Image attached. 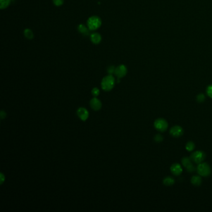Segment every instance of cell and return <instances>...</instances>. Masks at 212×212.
<instances>
[{"instance_id": "cell-1", "label": "cell", "mask_w": 212, "mask_h": 212, "mask_svg": "<svg viewBox=\"0 0 212 212\" xmlns=\"http://www.w3.org/2000/svg\"><path fill=\"white\" fill-rule=\"evenodd\" d=\"M115 79L112 75H108L105 77L102 81V88L103 90L108 92L111 90L114 87Z\"/></svg>"}, {"instance_id": "cell-2", "label": "cell", "mask_w": 212, "mask_h": 212, "mask_svg": "<svg viewBox=\"0 0 212 212\" xmlns=\"http://www.w3.org/2000/svg\"><path fill=\"white\" fill-rule=\"evenodd\" d=\"M102 25V20L97 16H93L88 18L87 26L90 31H95L98 29Z\"/></svg>"}, {"instance_id": "cell-3", "label": "cell", "mask_w": 212, "mask_h": 212, "mask_svg": "<svg viewBox=\"0 0 212 212\" xmlns=\"http://www.w3.org/2000/svg\"><path fill=\"white\" fill-rule=\"evenodd\" d=\"M197 172L199 175L203 177H207L211 173V169L209 165L207 163L199 164L197 167Z\"/></svg>"}, {"instance_id": "cell-4", "label": "cell", "mask_w": 212, "mask_h": 212, "mask_svg": "<svg viewBox=\"0 0 212 212\" xmlns=\"http://www.w3.org/2000/svg\"><path fill=\"white\" fill-rule=\"evenodd\" d=\"M154 127L156 129L159 131L163 132L165 131L168 128L167 122L162 118H159L156 119L154 122Z\"/></svg>"}, {"instance_id": "cell-5", "label": "cell", "mask_w": 212, "mask_h": 212, "mask_svg": "<svg viewBox=\"0 0 212 212\" xmlns=\"http://www.w3.org/2000/svg\"><path fill=\"white\" fill-rule=\"evenodd\" d=\"M191 159L197 164L202 163L205 158V154L202 151H196L191 155Z\"/></svg>"}, {"instance_id": "cell-6", "label": "cell", "mask_w": 212, "mask_h": 212, "mask_svg": "<svg viewBox=\"0 0 212 212\" xmlns=\"http://www.w3.org/2000/svg\"><path fill=\"white\" fill-rule=\"evenodd\" d=\"M77 114L78 117L82 121H86L88 118V117H89V113H88V110L86 108H83V107L79 108L77 109Z\"/></svg>"}, {"instance_id": "cell-7", "label": "cell", "mask_w": 212, "mask_h": 212, "mask_svg": "<svg viewBox=\"0 0 212 212\" xmlns=\"http://www.w3.org/2000/svg\"><path fill=\"white\" fill-rule=\"evenodd\" d=\"M127 68L125 65H120L118 66L114 71V74L119 78L125 77L127 73Z\"/></svg>"}, {"instance_id": "cell-8", "label": "cell", "mask_w": 212, "mask_h": 212, "mask_svg": "<svg viewBox=\"0 0 212 212\" xmlns=\"http://www.w3.org/2000/svg\"><path fill=\"white\" fill-rule=\"evenodd\" d=\"M183 129L179 126H175L170 130V134L175 138H178L183 135Z\"/></svg>"}, {"instance_id": "cell-9", "label": "cell", "mask_w": 212, "mask_h": 212, "mask_svg": "<svg viewBox=\"0 0 212 212\" xmlns=\"http://www.w3.org/2000/svg\"><path fill=\"white\" fill-rule=\"evenodd\" d=\"M90 105L93 110L98 111V110H100L102 108V102L100 100H98L96 97H94L93 98H92L90 100Z\"/></svg>"}, {"instance_id": "cell-10", "label": "cell", "mask_w": 212, "mask_h": 212, "mask_svg": "<svg viewBox=\"0 0 212 212\" xmlns=\"http://www.w3.org/2000/svg\"><path fill=\"white\" fill-rule=\"evenodd\" d=\"M171 170L172 174H174L175 176H179L180 174H181V173L182 172V167L178 164H174L171 166Z\"/></svg>"}, {"instance_id": "cell-11", "label": "cell", "mask_w": 212, "mask_h": 212, "mask_svg": "<svg viewBox=\"0 0 212 212\" xmlns=\"http://www.w3.org/2000/svg\"><path fill=\"white\" fill-rule=\"evenodd\" d=\"M90 39H91V40L92 42L93 43V44H99L101 40H102V36L101 35L99 34V33H93L91 36H90Z\"/></svg>"}, {"instance_id": "cell-12", "label": "cell", "mask_w": 212, "mask_h": 212, "mask_svg": "<svg viewBox=\"0 0 212 212\" xmlns=\"http://www.w3.org/2000/svg\"><path fill=\"white\" fill-rule=\"evenodd\" d=\"M191 182L194 185L199 186L202 183V178H201V177H200V176H193V177L192 178V179H191Z\"/></svg>"}, {"instance_id": "cell-13", "label": "cell", "mask_w": 212, "mask_h": 212, "mask_svg": "<svg viewBox=\"0 0 212 212\" xmlns=\"http://www.w3.org/2000/svg\"><path fill=\"white\" fill-rule=\"evenodd\" d=\"M175 182V180L173 178L171 177H166L163 180V183L166 186H170V185H172Z\"/></svg>"}, {"instance_id": "cell-14", "label": "cell", "mask_w": 212, "mask_h": 212, "mask_svg": "<svg viewBox=\"0 0 212 212\" xmlns=\"http://www.w3.org/2000/svg\"><path fill=\"white\" fill-rule=\"evenodd\" d=\"M24 34L28 39H32L34 37V34L30 29H26L24 31Z\"/></svg>"}, {"instance_id": "cell-15", "label": "cell", "mask_w": 212, "mask_h": 212, "mask_svg": "<svg viewBox=\"0 0 212 212\" xmlns=\"http://www.w3.org/2000/svg\"><path fill=\"white\" fill-rule=\"evenodd\" d=\"M182 163L183 166L186 168L187 167H188L189 165L192 164V159L191 158H189V157H183L182 159Z\"/></svg>"}, {"instance_id": "cell-16", "label": "cell", "mask_w": 212, "mask_h": 212, "mask_svg": "<svg viewBox=\"0 0 212 212\" xmlns=\"http://www.w3.org/2000/svg\"><path fill=\"white\" fill-rule=\"evenodd\" d=\"M11 3V0H0V8L1 9H5Z\"/></svg>"}, {"instance_id": "cell-17", "label": "cell", "mask_w": 212, "mask_h": 212, "mask_svg": "<svg viewBox=\"0 0 212 212\" xmlns=\"http://www.w3.org/2000/svg\"><path fill=\"white\" fill-rule=\"evenodd\" d=\"M78 30L80 33L83 34H87L88 33V29L84 24H80L78 26Z\"/></svg>"}, {"instance_id": "cell-18", "label": "cell", "mask_w": 212, "mask_h": 212, "mask_svg": "<svg viewBox=\"0 0 212 212\" xmlns=\"http://www.w3.org/2000/svg\"><path fill=\"white\" fill-rule=\"evenodd\" d=\"M185 147H186V149H187V151H193V150L194 149V148H195V144H194V143H193V142H188L187 143V144H186Z\"/></svg>"}, {"instance_id": "cell-19", "label": "cell", "mask_w": 212, "mask_h": 212, "mask_svg": "<svg viewBox=\"0 0 212 212\" xmlns=\"http://www.w3.org/2000/svg\"><path fill=\"white\" fill-rule=\"evenodd\" d=\"M205 99V97L204 94L200 93L199 94L197 97V100L199 102V103H202Z\"/></svg>"}, {"instance_id": "cell-20", "label": "cell", "mask_w": 212, "mask_h": 212, "mask_svg": "<svg viewBox=\"0 0 212 212\" xmlns=\"http://www.w3.org/2000/svg\"><path fill=\"white\" fill-rule=\"evenodd\" d=\"M92 94L93 95V96L94 97H97L100 94V90L98 88H93V90H92Z\"/></svg>"}, {"instance_id": "cell-21", "label": "cell", "mask_w": 212, "mask_h": 212, "mask_svg": "<svg viewBox=\"0 0 212 212\" xmlns=\"http://www.w3.org/2000/svg\"><path fill=\"white\" fill-rule=\"evenodd\" d=\"M186 169L189 172H193L195 171V167L194 165L192 163L190 165H189L188 167H186Z\"/></svg>"}, {"instance_id": "cell-22", "label": "cell", "mask_w": 212, "mask_h": 212, "mask_svg": "<svg viewBox=\"0 0 212 212\" xmlns=\"http://www.w3.org/2000/svg\"><path fill=\"white\" fill-rule=\"evenodd\" d=\"M64 0H53L54 4L57 6H60L64 4Z\"/></svg>"}, {"instance_id": "cell-23", "label": "cell", "mask_w": 212, "mask_h": 212, "mask_svg": "<svg viewBox=\"0 0 212 212\" xmlns=\"http://www.w3.org/2000/svg\"><path fill=\"white\" fill-rule=\"evenodd\" d=\"M154 140L157 142H161L163 140V138L161 135H157L154 137Z\"/></svg>"}, {"instance_id": "cell-24", "label": "cell", "mask_w": 212, "mask_h": 212, "mask_svg": "<svg viewBox=\"0 0 212 212\" xmlns=\"http://www.w3.org/2000/svg\"><path fill=\"white\" fill-rule=\"evenodd\" d=\"M207 93L209 97L212 98V85H209L207 88Z\"/></svg>"}, {"instance_id": "cell-25", "label": "cell", "mask_w": 212, "mask_h": 212, "mask_svg": "<svg viewBox=\"0 0 212 212\" xmlns=\"http://www.w3.org/2000/svg\"><path fill=\"white\" fill-rule=\"evenodd\" d=\"M115 67L114 66H110L108 69V73L109 75H112L113 73H114V71H115Z\"/></svg>"}, {"instance_id": "cell-26", "label": "cell", "mask_w": 212, "mask_h": 212, "mask_svg": "<svg viewBox=\"0 0 212 212\" xmlns=\"http://www.w3.org/2000/svg\"><path fill=\"white\" fill-rule=\"evenodd\" d=\"M0 116H1V118L3 119H4L6 117V113L5 111H1V113H0Z\"/></svg>"}, {"instance_id": "cell-27", "label": "cell", "mask_w": 212, "mask_h": 212, "mask_svg": "<svg viewBox=\"0 0 212 212\" xmlns=\"http://www.w3.org/2000/svg\"><path fill=\"white\" fill-rule=\"evenodd\" d=\"M0 178H1V184H3V183L4 182V180H5V177H4V176L3 175V173H1Z\"/></svg>"}]
</instances>
